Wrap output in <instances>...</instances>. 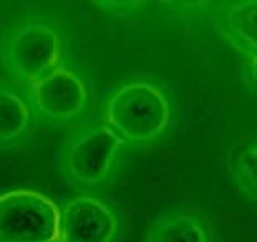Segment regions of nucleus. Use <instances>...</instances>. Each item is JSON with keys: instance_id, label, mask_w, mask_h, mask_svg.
I'll return each instance as SVG.
<instances>
[{"instance_id": "obj_1", "label": "nucleus", "mask_w": 257, "mask_h": 242, "mask_svg": "<svg viewBox=\"0 0 257 242\" xmlns=\"http://www.w3.org/2000/svg\"><path fill=\"white\" fill-rule=\"evenodd\" d=\"M173 101L166 90L150 80H131L106 98L103 123L124 143L151 145L171 126Z\"/></svg>"}, {"instance_id": "obj_2", "label": "nucleus", "mask_w": 257, "mask_h": 242, "mask_svg": "<svg viewBox=\"0 0 257 242\" xmlns=\"http://www.w3.org/2000/svg\"><path fill=\"white\" fill-rule=\"evenodd\" d=\"M63 53L62 32L45 19L19 20L0 37V63L10 80L24 88L60 67Z\"/></svg>"}, {"instance_id": "obj_3", "label": "nucleus", "mask_w": 257, "mask_h": 242, "mask_svg": "<svg viewBox=\"0 0 257 242\" xmlns=\"http://www.w3.org/2000/svg\"><path fill=\"white\" fill-rule=\"evenodd\" d=\"M60 206L37 189L0 192V242H58Z\"/></svg>"}, {"instance_id": "obj_4", "label": "nucleus", "mask_w": 257, "mask_h": 242, "mask_svg": "<svg viewBox=\"0 0 257 242\" xmlns=\"http://www.w3.org/2000/svg\"><path fill=\"white\" fill-rule=\"evenodd\" d=\"M124 141L105 123L76 133L62 151L60 168L68 181L81 188H96L111 178Z\"/></svg>"}, {"instance_id": "obj_5", "label": "nucleus", "mask_w": 257, "mask_h": 242, "mask_svg": "<svg viewBox=\"0 0 257 242\" xmlns=\"http://www.w3.org/2000/svg\"><path fill=\"white\" fill-rule=\"evenodd\" d=\"M25 93L35 118L55 128L76 123L91 103V91L83 75L65 63L25 86Z\"/></svg>"}, {"instance_id": "obj_6", "label": "nucleus", "mask_w": 257, "mask_h": 242, "mask_svg": "<svg viewBox=\"0 0 257 242\" xmlns=\"http://www.w3.org/2000/svg\"><path fill=\"white\" fill-rule=\"evenodd\" d=\"M118 229V216L95 196H75L60 209L58 242H113Z\"/></svg>"}, {"instance_id": "obj_7", "label": "nucleus", "mask_w": 257, "mask_h": 242, "mask_svg": "<svg viewBox=\"0 0 257 242\" xmlns=\"http://www.w3.org/2000/svg\"><path fill=\"white\" fill-rule=\"evenodd\" d=\"M35 121L25 88L0 78V150L7 151L24 145L30 138Z\"/></svg>"}, {"instance_id": "obj_8", "label": "nucleus", "mask_w": 257, "mask_h": 242, "mask_svg": "<svg viewBox=\"0 0 257 242\" xmlns=\"http://www.w3.org/2000/svg\"><path fill=\"white\" fill-rule=\"evenodd\" d=\"M145 242H212V234L199 212L169 209L150 224Z\"/></svg>"}, {"instance_id": "obj_9", "label": "nucleus", "mask_w": 257, "mask_h": 242, "mask_svg": "<svg viewBox=\"0 0 257 242\" xmlns=\"http://www.w3.org/2000/svg\"><path fill=\"white\" fill-rule=\"evenodd\" d=\"M257 7L255 2H237L222 9L221 25L222 32L234 47L255 60L257 47Z\"/></svg>"}, {"instance_id": "obj_10", "label": "nucleus", "mask_w": 257, "mask_h": 242, "mask_svg": "<svg viewBox=\"0 0 257 242\" xmlns=\"http://www.w3.org/2000/svg\"><path fill=\"white\" fill-rule=\"evenodd\" d=\"M231 176L236 183L237 189H240L245 196L255 201L257 191V148L254 140L244 141L242 145L236 146L229 161Z\"/></svg>"}]
</instances>
